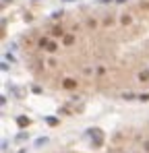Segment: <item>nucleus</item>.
<instances>
[{"mask_svg": "<svg viewBox=\"0 0 149 153\" xmlns=\"http://www.w3.org/2000/svg\"><path fill=\"white\" fill-rule=\"evenodd\" d=\"M25 139H27V135H25V132H21V135L17 137V141H25Z\"/></svg>", "mask_w": 149, "mask_h": 153, "instance_id": "4468645a", "label": "nucleus"}, {"mask_svg": "<svg viewBox=\"0 0 149 153\" xmlns=\"http://www.w3.org/2000/svg\"><path fill=\"white\" fill-rule=\"evenodd\" d=\"M139 81L147 83V81H149V71H141V73H139Z\"/></svg>", "mask_w": 149, "mask_h": 153, "instance_id": "20e7f679", "label": "nucleus"}, {"mask_svg": "<svg viewBox=\"0 0 149 153\" xmlns=\"http://www.w3.org/2000/svg\"><path fill=\"white\" fill-rule=\"evenodd\" d=\"M139 99H141V102H149V93H141Z\"/></svg>", "mask_w": 149, "mask_h": 153, "instance_id": "f8f14e48", "label": "nucleus"}, {"mask_svg": "<svg viewBox=\"0 0 149 153\" xmlns=\"http://www.w3.org/2000/svg\"><path fill=\"white\" fill-rule=\"evenodd\" d=\"M62 87H64V89H75V87H77V81H75V79H66V81L62 83Z\"/></svg>", "mask_w": 149, "mask_h": 153, "instance_id": "f03ea898", "label": "nucleus"}, {"mask_svg": "<svg viewBox=\"0 0 149 153\" xmlns=\"http://www.w3.org/2000/svg\"><path fill=\"white\" fill-rule=\"evenodd\" d=\"M17 124H19L21 128H25V126H29V118H27V116H19V118H17Z\"/></svg>", "mask_w": 149, "mask_h": 153, "instance_id": "7ed1b4c3", "label": "nucleus"}, {"mask_svg": "<svg viewBox=\"0 0 149 153\" xmlns=\"http://www.w3.org/2000/svg\"><path fill=\"white\" fill-rule=\"evenodd\" d=\"M75 41V35H64V46H70Z\"/></svg>", "mask_w": 149, "mask_h": 153, "instance_id": "423d86ee", "label": "nucleus"}, {"mask_svg": "<svg viewBox=\"0 0 149 153\" xmlns=\"http://www.w3.org/2000/svg\"><path fill=\"white\" fill-rule=\"evenodd\" d=\"M122 97H124V99H128V102H131V99H135V97H139V95H135V93H124V95H122Z\"/></svg>", "mask_w": 149, "mask_h": 153, "instance_id": "9d476101", "label": "nucleus"}, {"mask_svg": "<svg viewBox=\"0 0 149 153\" xmlns=\"http://www.w3.org/2000/svg\"><path fill=\"white\" fill-rule=\"evenodd\" d=\"M46 50H48V52H56V50H58V46H56L54 41H50V43H48V48H46Z\"/></svg>", "mask_w": 149, "mask_h": 153, "instance_id": "0eeeda50", "label": "nucleus"}, {"mask_svg": "<svg viewBox=\"0 0 149 153\" xmlns=\"http://www.w3.org/2000/svg\"><path fill=\"white\" fill-rule=\"evenodd\" d=\"M143 149H145V151H149V141H143Z\"/></svg>", "mask_w": 149, "mask_h": 153, "instance_id": "2eb2a0df", "label": "nucleus"}, {"mask_svg": "<svg viewBox=\"0 0 149 153\" xmlns=\"http://www.w3.org/2000/svg\"><path fill=\"white\" fill-rule=\"evenodd\" d=\"M52 35H54V38H58V35H64L62 27H54V29H52Z\"/></svg>", "mask_w": 149, "mask_h": 153, "instance_id": "39448f33", "label": "nucleus"}, {"mask_svg": "<svg viewBox=\"0 0 149 153\" xmlns=\"http://www.w3.org/2000/svg\"><path fill=\"white\" fill-rule=\"evenodd\" d=\"M46 143H48V139H46V137H44V139H37V141H35V145H37V147H42V145H46Z\"/></svg>", "mask_w": 149, "mask_h": 153, "instance_id": "9b49d317", "label": "nucleus"}, {"mask_svg": "<svg viewBox=\"0 0 149 153\" xmlns=\"http://www.w3.org/2000/svg\"><path fill=\"white\" fill-rule=\"evenodd\" d=\"M52 17H54V19H60V17H62V10H56V13H54Z\"/></svg>", "mask_w": 149, "mask_h": 153, "instance_id": "ddd939ff", "label": "nucleus"}, {"mask_svg": "<svg viewBox=\"0 0 149 153\" xmlns=\"http://www.w3.org/2000/svg\"><path fill=\"white\" fill-rule=\"evenodd\" d=\"M46 122H48L50 126H56V124H58V120H56V118H52V116H50V118H46Z\"/></svg>", "mask_w": 149, "mask_h": 153, "instance_id": "6e6552de", "label": "nucleus"}, {"mask_svg": "<svg viewBox=\"0 0 149 153\" xmlns=\"http://www.w3.org/2000/svg\"><path fill=\"white\" fill-rule=\"evenodd\" d=\"M48 43H50L48 38H42V39H40V46H42V48H48Z\"/></svg>", "mask_w": 149, "mask_h": 153, "instance_id": "1a4fd4ad", "label": "nucleus"}, {"mask_svg": "<svg viewBox=\"0 0 149 153\" xmlns=\"http://www.w3.org/2000/svg\"><path fill=\"white\" fill-rule=\"evenodd\" d=\"M91 145L93 147H101L103 145V135L99 128H91Z\"/></svg>", "mask_w": 149, "mask_h": 153, "instance_id": "f257e3e1", "label": "nucleus"}]
</instances>
